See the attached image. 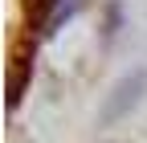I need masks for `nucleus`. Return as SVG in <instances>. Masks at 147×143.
I'll list each match as a JSON object with an SVG mask.
<instances>
[{
  "mask_svg": "<svg viewBox=\"0 0 147 143\" xmlns=\"http://www.w3.org/2000/svg\"><path fill=\"white\" fill-rule=\"evenodd\" d=\"M143 98H147V65L123 74L115 86H110V94H106L102 111H98V127H115V123L131 119V111H135Z\"/></svg>",
  "mask_w": 147,
  "mask_h": 143,
  "instance_id": "f257e3e1",
  "label": "nucleus"
}]
</instances>
